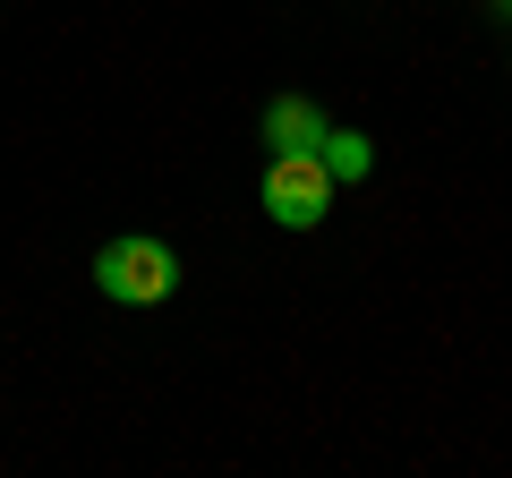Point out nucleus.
Instances as JSON below:
<instances>
[{"label": "nucleus", "instance_id": "4", "mask_svg": "<svg viewBox=\"0 0 512 478\" xmlns=\"http://www.w3.org/2000/svg\"><path fill=\"white\" fill-rule=\"evenodd\" d=\"M316 154H325V171H333V180H342V188L376 171V146H367L359 129H325V146H316Z\"/></svg>", "mask_w": 512, "mask_h": 478}, {"label": "nucleus", "instance_id": "5", "mask_svg": "<svg viewBox=\"0 0 512 478\" xmlns=\"http://www.w3.org/2000/svg\"><path fill=\"white\" fill-rule=\"evenodd\" d=\"M504 9H512V0H504Z\"/></svg>", "mask_w": 512, "mask_h": 478}, {"label": "nucleus", "instance_id": "1", "mask_svg": "<svg viewBox=\"0 0 512 478\" xmlns=\"http://www.w3.org/2000/svg\"><path fill=\"white\" fill-rule=\"evenodd\" d=\"M171 282H180V257L163 239H103L94 248V291L111 308H154V299H171Z\"/></svg>", "mask_w": 512, "mask_h": 478}, {"label": "nucleus", "instance_id": "2", "mask_svg": "<svg viewBox=\"0 0 512 478\" xmlns=\"http://www.w3.org/2000/svg\"><path fill=\"white\" fill-rule=\"evenodd\" d=\"M333 171H325V154H274L265 163V214L282 222V231H316V222L333 214Z\"/></svg>", "mask_w": 512, "mask_h": 478}, {"label": "nucleus", "instance_id": "3", "mask_svg": "<svg viewBox=\"0 0 512 478\" xmlns=\"http://www.w3.org/2000/svg\"><path fill=\"white\" fill-rule=\"evenodd\" d=\"M265 146L274 154H316L325 146V111H316L308 94H274V103H265Z\"/></svg>", "mask_w": 512, "mask_h": 478}]
</instances>
